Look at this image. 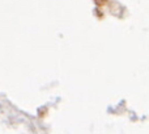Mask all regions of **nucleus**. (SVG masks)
<instances>
[]
</instances>
